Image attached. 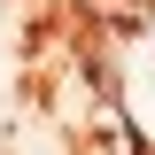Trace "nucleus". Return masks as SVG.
Listing matches in <instances>:
<instances>
[{
	"mask_svg": "<svg viewBox=\"0 0 155 155\" xmlns=\"http://www.w3.org/2000/svg\"><path fill=\"white\" fill-rule=\"evenodd\" d=\"M140 155H147V147H140Z\"/></svg>",
	"mask_w": 155,
	"mask_h": 155,
	"instance_id": "obj_1",
	"label": "nucleus"
}]
</instances>
